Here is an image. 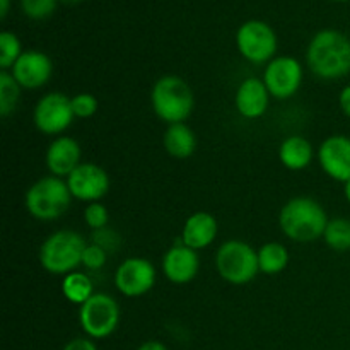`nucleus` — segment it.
I'll use <instances>...</instances> for the list:
<instances>
[{
  "label": "nucleus",
  "instance_id": "28",
  "mask_svg": "<svg viewBox=\"0 0 350 350\" xmlns=\"http://www.w3.org/2000/svg\"><path fill=\"white\" fill-rule=\"evenodd\" d=\"M72 109L77 118H91L98 111V99L89 92H81L72 98Z\"/></svg>",
  "mask_w": 350,
  "mask_h": 350
},
{
  "label": "nucleus",
  "instance_id": "25",
  "mask_svg": "<svg viewBox=\"0 0 350 350\" xmlns=\"http://www.w3.org/2000/svg\"><path fill=\"white\" fill-rule=\"evenodd\" d=\"M21 55H23V50H21L19 38L10 31H3L0 34V68L2 70L12 68Z\"/></svg>",
  "mask_w": 350,
  "mask_h": 350
},
{
  "label": "nucleus",
  "instance_id": "1",
  "mask_svg": "<svg viewBox=\"0 0 350 350\" xmlns=\"http://www.w3.org/2000/svg\"><path fill=\"white\" fill-rule=\"evenodd\" d=\"M310 70L317 77L335 81L350 72V40L337 29H323L313 36L306 51Z\"/></svg>",
  "mask_w": 350,
  "mask_h": 350
},
{
  "label": "nucleus",
  "instance_id": "3",
  "mask_svg": "<svg viewBox=\"0 0 350 350\" xmlns=\"http://www.w3.org/2000/svg\"><path fill=\"white\" fill-rule=\"evenodd\" d=\"M154 113L167 125L183 123L193 111V91L178 75H164L150 92Z\"/></svg>",
  "mask_w": 350,
  "mask_h": 350
},
{
  "label": "nucleus",
  "instance_id": "8",
  "mask_svg": "<svg viewBox=\"0 0 350 350\" xmlns=\"http://www.w3.org/2000/svg\"><path fill=\"white\" fill-rule=\"evenodd\" d=\"M236 44L243 57L252 64L273 60L277 51V34L267 23L258 19L246 21L236 34Z\"/></svg>",
  "mask_w": 350,
  "mask_h": 350
},
{
  "label": "nucleus",
  "instance_id": "33",
  "mask_svg": "<svg viewBox=\"0 0 350 350\" xmlns=\"http://www.w3.org/2000/svg\"><path fill=\"white\" fill-rule=\"evenodd\" d=\"M9 5H10V0H0V17H5L7 12H9Z\"/></svg>",
  "mask_w": 350,
  "mask_h": 350
},
{
  "label": "nucleus",
  "instance_id": "5",
  "mask_svg": "<svg viewBox=\"0 0 350 350\" xmlns=\"http://www.w3.org/2000/svg\"><path fill=\"white\" fill-rule=\"evenodd\" d=\"M72 193L67 181L58 176H44L29 187L26 208L38 221H55L70 208Z\"/></svg>",
  "mask_w": 350,
  "mask_h": 350
},
{
  "label": "nucleus",
  "instance_id": "7",
  "mask_svg": "<svg viewBox=\"0 0 350 350\" xmlns=\"http://www.w3.org/2000/svg\"><path fill=\"white\" fill-rule=\"evenodd\" d=\"M79 321L88 337L106 338L120 323V306L109 294L96 293L79 310Z\"/></svg>",
  "mask_w": 350,
  "mask_h": 350
},
{
  "label": "nucleus",
  "instance_id": "16",
  "mask_svg": "<svg viewBox=\"0 0 350 350\" xmlns=\"http://www.w3.org/2000/svg\"><path fill=\"white\" fill-rule=\"evenodd\" d=\"M269 99L270 92L263 79L250 77L243 81L236 91V109L239 111V115L248 120L260 118L265 115L267 108H269Z\"/></svg>",
  "mask_w": 350,
  "mask_h": 350
},
{
  "label": "nucleus",
  "instance_id": "10",
  "mask_svg": "<svg viewBox=\"0 0 350 350\" xmlns=\"http://www.w3.org/2000/svg\"><path fill=\"white\" fill-rule=\"evenodd\" d=\"M263 82L273 98H293L303 82V67L293 57H277L267 65Z\"/></svg>",
  "mask_w": 350,
  "mask_h": 350
},
{
  "label": "nucleus",
  "instance_id": "20",
  "mask_svg": "<svg viewBox=\"0 0 350 350\" xmlns=\"http://www.w3.org/2000/svg\"><path fill=\"white\" fill-rule=\"evenodd\" d=\"M163 144L170 156L176 157V159H187L195 152L197 139L190 126H187L185 123H174V125L167 126L163 137Z\"/></svg>",
  "mask_w": 350,
  "mask_h": 350
},
{
  "label": "nucleus",
  "instance_id": "34",
  "mask_svg": "<svg viewBox=\"0 0 350 350\" xmlns=\"http://www.w3.org/2000/svg\"><path fill=\"white\" fill-rule=\"evenodd\" d=\"M344 193H345V198H347V202L350 204V180L345 183V188H344Z\"/></svg>",
  "mask_w": 350,
  "mask_h": 350
},
{
  "label": "nucleus",
  "instance_id": "35",
  "mask_svg": "<svg viewBox=\"0 0 350 350\" xmlns=\"http://www.w3.org/2000/svg\"><path fill=\"white\" fill-rule=\"evenodd\" d=\"M62 3H65V5H75V3H79L81 0H60Z\"/></svg>",
  "mask_w": 350,
  "mask_h": 350
},
{
  "label": "nucleus",
  "instance_id": "13",
  "mask_svg": "<svg viewBox=\"0 0 350 350\" xmlns=\"http://www.w3.org/2000/svg\"><path fill=\"white\" fill-rule=\"evenodd\" d=\"M320 166L332 180L347 183L350 180V139L345 135H332L318 149Z\"/></svg>",
  "mask_w": 350,
  "mask_h": 350
},
{
  "label": "nucleus",
  "instance_id": "11",
  "mask_svg": "<svg viewBox=\"0 0 350 350\" xmlns=\"http://www.w3.org/2000/svg\"><path fill=\"white\" fill-rule=\"evenodd\" d=\"M154 284H156V269L147 258L132 256L116 269L115 286L123 296H144L152 289Z\"/></svg>",
  "mask_w": 350,
  "mask_h": 350
},
{
  "label": "nucleus",
  "instance_id": "4",
  "mask_svg": "<svg viewBox=\"0 0 350 350\" xmlns=\"http://www.w3.org/2000/svg\"><path fill=\"white\" fill-rule=\"evenodd\" d=\"M85 246L88 245L79 232L62 229L41 245L40 262L43 269L53 275H68L82 263Z\"/></svg>",
  "mask_w": 350,
  "mask_h": 350
},
{
  "label": "nucleus",
  "instance_id": "21",
  "mask_svg": "<svg viewBox=\"0 0 350 350\" xmlns=\"http://www.w3.org/2000/svg\"><path fill=\"white\" fill-rule=\"evenodd\" d=\"M289 263V252L280 243H265L258 250V265L260 272L265 275H275L280 273Z\"/></svg>",
  "mask_w": 350,
  "mask_h": 350
},
{
  "label": "nucleus",
  "instance_id": "32",
  "mask_svg": "<svg viewBox=\"0 0 350 350\" xmlns=\"http://www.w3.org/2000/svg\"><path fill=\"white\" fill-rule=\"evenodd\" d=\"M137 350H167V347L157 340H149V342H146V344L140 345Z\"/></svg>",
  "mask_w": 350,
  "mask_h": 350
},
{
  "label": "nucleus",
  "instance_id": "17",
  "mask_svg": "<svg viewBox=\"0 0 350 350\" xmlns=\"http://www.w3.org/2000/svg\"><path fill=\"white\" fill-rule=\"evenodd\" d=\"M81 146L70 137H58L46 150V166L53 176H70L81 166Z\"/></svg>",
  "mask_w": 350,
  "mask_h": 350
},
{
  "label": "nucleus",
  "instance_id": "14",
  "mask_svg": "<svg viewBox=\"0 0 350 350\" xmlns=\"http://www.w3.org/2000/svg\"><path fill=\"white\" fill-rule=\"evenodd\" d=\"M53 72V64L50 57L43 51L27 50L23 51L19 60L14 64L12 72L21 88L24 89H38L46 84Z\"/></svg>",
  "mask_w": 350,
  "mask_h": 350
},
{
  "label": "nucleus",
  "instance_id": "22",
  "mask_svg": "<svg viewBox=\"0 0 350 350\" xmlns=\"http://www.w3.org/2000/svg\"><path fill=\"white\" fill-rule=\"evenodd\" d=\"M62 293L70 303L79 304V306L91 299V296L94 294L91 279L82 272H70L68 275H65L64 282H62Z\"/></svg>",
  "mask_w": 350,
  "mask_h": 350
},
{
  "label": "nucleus",
  "instance_id": "18",
  "mask_svg": "<svg viewBox=\"0 0 350 350\" xmlns=\"http://www.w3.org/2000/svg\"><path fill=\"white\" fill-rule=\"evenodd\" d=\"M219 224L208 212H195L187 219L181 232V241L191 250H202L212 245L217 236Z\"/></svg>",
  "mask_w": 350,
  "mask_h": 350
},
{
  "label": "nucleus",
  "instance_id": "23",
  "mask_svg": "<svg viewBox=\"0 0 350 350\" xmlns=\"http://www.w3.org/2000/svg\"><path fill=\"white\" fill-rule=\"evenodd\" d=\"M325 243L335 252L350 250V221L344 217H335L328 221L323 234Z\"/></svg>",
  "mask_w": 350,
  "mask_h": 350
},
{
  "label": "nucleus",
  "instance_id": "36",
  "mask_svg": "<svg viewBox=\"0 0 350 350\" xmlns=\"http://www.w3.org/2000/svg\"><path fill=\"white\" fill-rule=\"evenodd\" d=\"M335 2H347V0H335Z\"/></svg>",
  "mask_w": 350,
  "mask_h": 350
},
{
  "label": "nucleus",
  "instance_id": "30",
  "mask_svg": "<svg viewBox=\"0 0 350 350\" xmlns=\"http://www.w3.org/2000/svg\"><path fill=\"white\" fill-rule=\"evenodd\" d=\"M64 350H98V349H96V344L92 340L79 337L68 342V344L64 347Z\"/></svg>",
  "mask_w": 350,
  "mask_h": 350
},
{
  "label": "nucleus",
  "instance_id": "15",
  "mask_svg": "<svg viewBox=\"0 0 350 350\" xmlns=\"http://www.w3.org/2000/svg\"><path fill=\"white\" fill-rule=\"evenodd\" d=\"M200 269L197 250H191L183 241L171 246L163 258V272L173 284H188L197 277Z\"/></svg>",
  "mask_w": 350,
  "mask_h": 350
},
{
  "label": "nucleus",
  "instance_id": "26",
  "mask_svg": "<svg viewBox=\"0 0 350 350\" xmlns=\"http://www.w3.org/2000/svg\"><path fill=\"white\" fill-rule=\"evenodd\" d=\"M60 0H21V9L29 19L41 21L50 17Z\"/></svg>",
  "mask_w": 350,
  "mask_h": 350
},
{
  "label": "nucleus",
  "instance_id": "12",
  "mask_svg": "<svg viewBox=\"0 0 350 350\" xmlns=\"http://www.w3.org/2000/svg\"><path fill=\"white\" fill-rule=\"evenodd\" d=\"M72 197L84 202H98L109 191V176L103 167L92 163H82L67 178Z\"/></svg>",
  "mask_w": 350,
  "mask_h": 350
},
{
  "label": "nucleus",
  "instance_id": "9",
  "mask_svg": "<svg viewBox=\"0 0 350 350\" xmlns=\"http://www.w3.org/2000/svg\"><path fill=\"white\" fill-rule=\"evenodd\" d=\"M34 125L46 135H57L67 130L75 118L72 109V98L64 92H48L38 101L34 108Z\"/></svg>",
  "mask_w": 350,
  "mask_h": 350
},
{
  "label": "nucleus",
  "instance_id": "27",
  "mask_svg": "<svg viewBox=\"0 0 350 350\" xmlns=\"http://www.w3.org/2000/svg\"><path fill=\"white\" fill-rule=\"evenodd\" d=\"M84 221L85 224H88L91 229H94V231L105 229L109 221L108 208H106L103 204H99V202H92V204H89L88 207H85Z\"/></svg>",
  "mask_w": 350,
  "mask_h": 350
},
{
  "label": "nucleus",
  "instance_id": "2",
  "mask_svg": "<svg viewBox=\"0 0 350 350\" xmlns=\"http://www.w3.org/2000/svg\"><path fill=\"white\" fill-rule=\"evenodd\" d=\"M279 224L284 234L293 241L311 243L323 238L328 215L314 198L296 197L282 207Z\"/></svg>",
  "mask_w": 350,
  "mask_h": 350
},
{
  "label": "nucleus",
  "instance_id": "29",
  "mask_svg": "<svg viewBox=\"0 0 350 350\" xmlns=\"http://www.w3.org/2000/svg\"><path fill=\"white\" fill-rule=\"evenodd\" d=\"M106 260H108V256H106V250L103 246L96 245V243L85 246L84 255H82V265L85 269L101 270L105 267Z\"/></svg>",
  "mask_w": 350,
  "mask_h": 350
},
{
  "label": "nucleus",
  "instance_id": "31",
  "mask_svg": "<svg viewBox=\"0 0 350 350\" xmlns=\"http://www.w3.org/2000/svg\"><path fill=\"white\" fill-rule=\"evenodd\" d=\"M338 105H340L342 113L350 118V84L345 85L340 92V98H338Z\"/></svg>",
  "mask_w": 350,
  "mask_h": 350
},
{
  "label": "nucleus",
  "instance_id": "6",
  "mask_svg": "<svg viewBox=\"0 0 350 350\" xmlns=\"http://www.w3.org/2000/svg\"><path fill=\"white\" fill-rule=\"evenodd\" d=\"M215 269L226 282L245 286L260 272L258 252L239 239L226 241L215 253Z\"/></svg>",
  "mask_w": 350,
  "mask_h": 350
},
{
  "label": "nucleus",
  "instance_id": "24",
  "mask_svg": "<svg viewBox=\"0 0 350 350\" xmlns=\"http://www.w3.org/2000/svg\"><path fill=\"white\" fill-rule=\"evenodd\" d=\"M21 98V85L7 70L0 72V115L5 118L16 109Z\"/></svg>",
  "mask_w": 350,
  "mask_h": 350
},
{
  "label": "nucleus",
  "instance_id": "19",
  "mask_svg": "<svg viewBox=\"0 0 350 350\" xmlns=\"http://www.w3.org/2000/svg\"><path fill=\"white\" fill-rule=\"evenodd\" d=\"M280 163L293 171H301L308 167L313 161V146L308 139L301 135H291L282 142L279 150Z\"/></svg>",
  "mask_w": 350,
  "mask_h": 350
}]
</instances>
